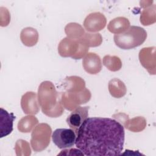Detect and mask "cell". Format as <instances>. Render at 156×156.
I'll return each mask as SVG.
<instances>
[{"mask_svg": "<svg viewBox=\"0 0 156 156\" xmlns=\"http://www.w3.org/2000/svg\"><path fill=\"white\" fill-rule=\"evenodd\" d=\"M76 146L85 155H119L123 150V126L109 118H88L79 129Z\"/></svg>", "mask_w": 156, "mask_h": 156, "instance_id": "cell-1", "label": "cell"}, {"mask_svg": "<svg viewBox=\"0 0 156 156\" xmlns=\"http://www.w3.org/2000/svg\"><path fill=\"white\" fill-rule=\"evenodd\" d=\"M38 100L42 112L51 118L60 116L64 111L61 96L50 81L41 83L38 90Z\"/></svg>", "mask_w": 156, "mask_h": 156, "instance_id": "cell-2", "label": "cell"}, {"mask_svg": "<svg viewBox=\"0 0 156 156\" xmlns=\"http://www.w3.org/2000/svg\"><path fill=\"white\" fill-rule=\"evenodd\" d=\"M147 38V32L143 27L130 26L126 32L114 35L115 44L122 49H130L141 45Z\"/></svg>", "mask_w": 156, "mask_h": 156, "instance_id": "cell-3", "label": "cell"}, {"mask_svg": "<svg viewBox=\"0 0 156 156\" xmlns=\"http://www.w3.org/2000/svg\"><path fill=\"white\" fill-rule=\"evenodd\" d=\"M52 130L46 123L38 124L31 134L30 144L35 152H40L45 149L50 143Z\"/></svg>", "mask_w": 156, "mask_h": 156, "instance_id": "cell-4", "label": "cell"}, {"mask_svg": "<svg viewBox=\"0 0 156 156\" xmlns=\"http://www.w3.org/2000/svg\"><path fill=\"white\" fill-rule=\"evenodd\" d=\"M90 91L85 88L80 91H66L61 94V102L63 107L72 111L81 104L87 103L91 99Z\"/></svg>", "mask_w": 156, "mask_h": 156, "instance_id": "cell-5", "label": "cell"}, {"mask_svg": "<svg viewBox=\"0 0 156 156\" xmlns=\"http://www.w3.org/2000/svg\"><path fill=\"white\" fill-rule=\"evenodd\" d=\"M76 133L72 129H57L52 135L53 143L59 149L73 147L76 144Z\"/></svg>", "mask_w": 156, "mask_h": 156, "instance_id": "cell-6", "label": "cell"}, {"mask_svg": "<svg viewBox=\"0 0 156 156\" xmlns=\"http://www.w3.org/2000/svg\"><path fill=\"white\" fill-rule=\"evenodd\" d=\"M89 107L78 106L66 118L68 125L77 133L79 129L83 122L88 118Z\"/></svg>", "mask_w": 156, "mask_h": 156, "instance_id": "cell-7", "label": "cell"}, {"mask_svg": "<svg viewBox=\"0 0 156 156\" xmlns=\"http://www.w3.org/2000/svg\"><path fill=\"white\" fill-rule=\"evenodd\" d=\"M107 20L104 14L100 12H93L87 16L83 21L85 29L91 32L102 30L106 25Z\"/></svg>", "mask_w": 156, "mask_h": 156, "instance_id": "cell-8", "label": "cell"}, {"mask_svg": "<svg viewBox=\"0 0 156 156\" xmlns=\"http://www.w3.org/2000/svg\"><path fill=\"white\" fill-rule=\"evenodd\" d=\"M139 60L141 65L150 74H155V47H147L141 49Z\"/></svg>", "mask_w": 156, "mask_h": 156, "instance_id": "cell-9", "label": "cell"}, {"mask_svg": "<svg viewBox=\"0 0 156 156\" xmlns=\"http://www.w3.org/2000/svg\"><path fill=\"white\" fill-rule=\"evenodd\" d=\"M21 106L25 114H37L40 111V105L37 94L32 91L26 92L21 97Z\"/></svg>", "mask_w": 156, "mask_h": 156, "instance_id": "cell-10", "label": "cell"}, {"mask_svg": "<svg viewBox=\"0 0 156 156\" xmlns=\"http://www.w3.org/2000/svg\"><path fill=\"white\" fill-rule=\"evenodd\" d=\"M79 49V40L68 37L62 39L58 46V54L63 57H71L73 58L77 54Z\"/></svg>", "mask_w": 156, "mask_h": 156, "instance_id": "cell-11", "label": "cell"}, {"mask_svg": "<svg viewBox=\"0 0 156 156\" xmlns=\"http://www.w3.org/2000/svg\"><path fill=\"white\" fill-rule=\"evenodd\" d=\"M85 71L90 74H96L102 69V62L100 57L94 52H89L82 60Z\"/></svg>", "mask_w": 156, "mask_h": 156, "instance_id": "cell-12", "label": "cell"}, {"mask_svg": "<svg viewBox=\"0 0 156 156\" xmlns=\"http://www.w3.org/2000/svg\"><path fill=\"white\" fill-rule=\"evenodd\" d=\"M15 116L2 108H0V138H3L13 131V124Z\"/></svg>", "mask_w": 156, "mask_h": 156, "instance_id": "cell-13", "label": "cell"}, {"mask_svg": "<svg viewBox=\"0 0 156 156\" xmlns=\"http://www.w3.org/2000/svg\"><path fill=\"white\" fill-rule=\"evenodd\" d=\"M63 88L66 91H80L85 88V82L83 79L78 76L66 77L63 82Z\"/></svg>", "mask_w": 156, "mask_h": 156, "instance_id": "cell-14", "label": "cell"}, {"mask_svg": "<svg viewBox=\"0 0 156 156\" xmlns=\"http://www.w3.org/2000/svg\"><path fill=\"white\" fill-rule=\"evenodd\" d=\"M130 27L129 20L123 16H119L110 21L107 26L108 30L115 34H120L126 32Z\"/></svg>", "mask_w": 156, "mask_h": 156, "instance_id": "cell-15", "label": "cell"}, {"mask_svg": "<svg viewBox=\"0 0 156 156\" xmlns=\"http://www.w3.org/2000/svg\"><path fill=\"white\" fill-rule=\"evenodd\" d=\"M38 31L31 27L24 28L20 33L21 42L26 46L31 47L35 46L38 41Z\"/></svg>", "mask_w": 156, "mask_h": 156, "instance_id": "cell-16", "label": "cell"}, {"mask_svg": "<svg viewBox=\"0 0 156 156\" xmlns=\"http://www.w3.org/2000/svg\"><path fill=\"white\" fill-rule=\"evenodd\" d=\"M126 120L122 121L124 126L128 130L133 132H139L144 130L146 126V121L142 116L135 117L129 119L128 116H126Z\"/></svg>", "mask_w": 156, "mask_h": 156, "instance_id": "cell-17", "label": "cell"}, {"mask_svg": "<svg viewBox=\"0 0 156 156\" xmlns=\"http://www.w3.org/2000/svg\"><path fill=\"white\" fill-rule=\"evenodd\" d=\"M110 94L115 98L123 97L127 92V88L124 82L118 78L111 79L108 85Z\"/></svg>", "mask_w": 156, "mask_h": 156, "instance_id": "cell-18", "label": "cell"}, {"mask_svg": "<svg viewBox=\"0 0 156 156\" xmlns=\"http://www.w3.org/2000/svg\"><path fill=\"white\" fill-rule=\"evenodd\" d=\"M38 123V119L33 115L24 116L18 123V129L22 133H29Z\"/></svg>", "mask_w": 156, "mask_h": 156, "instance_id": "cell-19", "label": "cell"}, {"mask_svg": "<svg viewBox=\"0 0 156 156\" xmlns=\"http://www.w3.org/2000/svg\"><path fill=\"white\" fill-rule=\"evenodd\" d=\"M65 32L67 37L76 40L80 38L85 34L83 27L79 24L76 23L68 24L65 27Z\"/></svg>", "mask_w": 156, "mask_h": 156, "instance_id": "cell-20", "label": "cell"}, {"mask_svg": "<svg viewBox=\"0 0 156 156\" xmlns=\"http://www.w3.org/2000/svg\"><path fill=\"white\" fill-rule=\"evenodd\" d=\"M78 40L88 48L99 46L102 42V37L99 33H85V34Z\"/></svg>", "mask_w": 156, "mask_h": 156, "instance_id": "cell-21", "label": "cell"}, {"mask_svg": "<svg viewBox=\"0 0 156 156\" xmlns=\"http://www.w3.org/2000/svg\"><path fill=\"white\" fill-rule=\"evenodd\" d=\"M103 65L111 71H117L121 68L122 62L117 56L107 55L103 58Z\"/></svg>", "mask_w": 156, "mask_h": 156, "instance_id": "cell-22", "label": "cell"}, {"mask_svg": "<svg viewBox=\"0 0 156 156\" xmlns=\"http://www.w3.org/2000/svg\"><path fill=\"white\" fill-rule=\"evenodd\" d=\"M140 22L144 26H149L155 22V5L143 10L140 16Z\"/></svg>", "mask_w": 156, "mask_h": 156, "instance_id": "cell-23", "label": "cell"}, {"mask_svg": "<svg viewBox=\"0 0 156 156\" xmlns=\"http://www.w3.org/2000/svg\"><path fill=\"white\" fill-rule=\"evenodd\" d=\"M15 150L17 155H30L31 154L29 144L23 140H18L16 141Z\"/></svg>", "mask_w": 156, "mask_h": 156, "instance_id": "cell-24", "label": "cell"}, {"mask_svg": "<svg viewBox=\"0 0 156 156\" xmlns=\"http://www.w3.org/2000/svg\"><path fill=\"white\" fill-rule=\"evenodd\" d=\"M58 155H83L84 154L82 152V151L80 149H64L62 151L60 154Z\"/></svg>", "mask_w": 156, "mask_h": 156, "instance_id": "cell-25", "label": "cell"}]
</instances>
